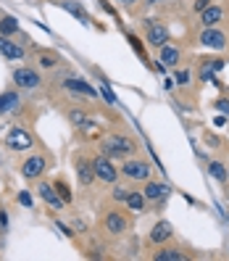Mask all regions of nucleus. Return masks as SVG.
<instances>
[{
  "label": "nucleus",
  "mask_w": 229,
  "mask_h": 261,
  "mask_svg": "<svg viewBox=\"0 0 229 261\" xmlns=\"http://www.w3.org/2000/svg\"><path fill=\"white\" fill-rule=\"evenodd\" d=\"M61 8H63V11H69L71 16H76V19H79L82 24H87V21H90L87 11H84L79 3H74V0H63V3H61Z\"/></svg>",
  "instance_id": "nucleus-18"
},
{
  "label": "nucleus",
  "mask_w": 229,
  "mask_h": 261,
  "mask_svg": "<svg viewBox=\"0 0 229 261\" xmlns=\"http://www.w3.org/2000/svg\"><path fill=\"white\" fill-rule=\"evenodd\" d=\"M219 21H221V8L219 5H206V8L200 11V24L203 27H216Z\"/></svg>",
  "instance_id": "nucleus-14"
},
{
  "label": "nucleus",
  "mask_w": 229,
  "mask_h": 261,
  "mask_svg": "<svg viewBox=\"0 0 229 261\" xmlns=\"http://www.w3.org/2000/svg\"><path fill=\"white\" fill-rule=\"evenodd\" d=\"M45 169H48V164H45L42 156H32V159H27V161L21 164V177H27V180H37V177H42Z\"/></svg>",
  "instance_id": "nucleus-6"
},
{
  "label": "nucleus",
  "mask_w": 229,
  "mask_h": 261,
  "mask_svg": "<svg viewBox=\"0 0 229 261\" xmlns=\"http://www.w3.org/2000/svg\"><path fill=\"white\" fill-rule=\"evenodd\" d=\"M161 63L163 66H176V63H179V50L172 48V45H163L161 48Z\"/></svg>",
  "instance_id": "nucleus-19"
},
{
  "label": "nucleus",
  "mask_w": 229,
  "mask_h": 261,
  "mask_svg": "<svg viewBox=\"0 0 229 261\" xmlns=\"http://www.w3.org/2000/svg\"><path fill=\"white\" fill-rule=\"evenodd\" d=\"M174 82H176V84H190V71H187V69H182V71H176V77H174Z\"/></svg>",
  "instance_id": "nucleus-30"
},
{
  "label": "nucleus",
  "mask_w": 229,
  "mask_h": 261,
  "mask_svg": "<svg viewBox=\"0 0 229 261\" xmlns=\"http://www.w3.org/2000/svg\"><path fill=\"white\" fill-rule=\"evenodd\" d=\"M169 193H172V187H169V185H163V182H150V180H148V187H145V193H142V195H145V201H163Z\"/></svg>",
  "instance_id": "nucleus-12"
},
{
  "label": "nucleus",
  "mask_w": 229,
  "mask_h": 261,
  "mask_svg": "<svg viewBox=\"0 0 229 261\" xmlns=\"http://www.w3.org/2000/svg\"><path fill=\"white\" fill-rule=\"evenodd\" d=\"M216 108L221 111V116H229V100L227 98H219V100H216Z\"/></svg>",
  "instance_id": "nucleus-31"
},
{
  "label": "nucleus",
  "mask_w": 229,
  "mask_h": 261,
  "mask_svg": "<svg viewBox=\"0 0 229 261\" xmlns=\"http://www.w3.org/2000/svg\"><path fill=\"white\" fill-rule=\"evenodd\" d=\"M53 187H56L58 198H61L63 203H71V190H69V185H66V182H63V180H58V182H56Z\"/></svg>",
  "instance_id": "nucleus-24"
},
{
  "label": "nucleus",
  "mask_w": 229,
  "mask_h": 261,
  "mask_svg": "<svg viewBox=\"0 0 229 261\" xmlns=\"http://www.w3.org/2000/svg\"><path fill=\"white\" fill-rule=\"evenodd\" d=\"M127 195H129L127 185H116L114 187V201H127Z\"/></svg>",
  "instance_id": "nucleus-29"
},
{
  "label": "nucleus",
  "mask_w": 229,
  "mask_h": 261,
  "mask_svg": "<svg viewBox=\"0 0 229 261\" xmlns=\"http://www.w3.org/2000/svg\"><path fill=\"white\" fill-rule=\"evenodd\" d=\"M174 235V227H172V221H166V219H161L158 224L153 227V230H150V243H166L169 238H172Z\"/></svg>",
  "instance_id": "nucleus-10"
},
{
  "label": "nucleus",
  "mask_w": 229,
  "mask_h": 261,
  "mask_svg": "<svg viewBox=\"0 0 229 261\" xmlns=\"http://www.w3.org/2000/svg\"><path fill=\"white\" fill-rule=\"evenodd\" d=\"M14 82L19 84L21 90H35V87H40V74H37L35 69H27V66H21V69H16L14 71Z\"/></svg>",
  "instance_id": "nucleus-5"
},
{
  "label": "nucleus",
  "mask_w": 229,
  "mask_h": 261,
  "mask_svg": "<svg viewBox=\"0 0 229 261\" xmlns=\"http://www.w3.org/2000/svg\"><path fill=\"white\" fill-rule=\"evenodd\" d=\"M121 3H127V5H132V3H137V0H121Z\"/></svg>",
  "instance_id": "nucleus-39"
},
{
  "label": "nucleus",
  "mask_w": 229,
  "mask_h": 261,
  "mask_svg": "<svg viewBox=\"0 0 229 261\" xmlns=\"http://www.w3.org/2000/svg\"><path fill=\"white\" fill-rule=\"evenodd\" d=\"M200 42L206 45V48L221 50L227 45V37H224V32H219L216 27H206V29H203V35H200Z\"/></svg>",
  "instance_id": "nucleus-7"
},
{
  "label": "nucleus",
  "mask_w": 229,
  "mask_h": 261,
  "mask_svg": "<svg viewBox=\"0 0 229 261\" xmlns=\"http://www.w3.org/2000/svg\"><path fill=\"white\" fill-rule=\"evenodd\" d=\"M0 53L5 58H11V61H19V58H24V48L16 45L14 40H8L5 35H0Z\"/></svg>",
  "instance_id": "nucleus-11"
},
{
  "label": "nucleus",
  "mask_w": 229,
  "mask_h": 261,
  "mask_svg": "<svg viewBox=\"0 0 229 261\" xmlns=\"http://www.w3.org/2000/svg\"><path fill=\"white\" fill-rule=\"evenodd\" d=\"M103 148V156H108V159H127V156L134 153V140L132 138H124V135H108V138H103L100 142Z\"/></svg>",
  "instance_id": "nucleus-1"
},
{
  "label": "nucleus",
  "mask_w": 229,
  "mask_h": 261,
  "mask_svg": "<svg viewBox=\"0 0 229 261\" xmlns=\"http://www.w3.org/2000/svg\"><path fill=\"white\" fill-rule=\"evenodd\" d=\"M5 145H8L11 151H29L32 148V135L27 132V129H21V127H14L8 132V138H5Z\"/></svg>",
  "instance_id": "nucleus-3"
},
{
  "label": "nucleus",
  "mask_w": 229,
  "mask_h": 261,
  "mask_svg": "<svg viewBox=\"0 0 229 261\" xmlns=\"http://www.w3.org/2000/svg\"><path fill=\"white\" fill-rule=\"evenodd\" d=\"M56 227H58V230H61L63 235H66V238H71V235H74V232H71V230H69L66 224H63V221H56Z\"/></svg>",
  "instance_id": "nucleus-34"
},
{
  "label": "nucleus",
  "mask_w": 229,
  "mask_h": 261,
  "mask_svg": "<svg viewBox=\"0 0 229 261\" xmlns=\"http://www.w3.org/2000/svg\"><path fill=\"white\" fill-rule=\"evenodd\" d=\"M148 42L153 45V48H163V45L169 42V29L163 27V24L150 21L148 24Z\"/></svg>",
  "instance_id": "nucleus-8"
},
{
  "label": "nucleus",
  "mask_w": 229,
  "mask_h": 261,
  "mask_svg": "<svg viewBox=\"0 0 229 261\" xmlns=\"http://www.w3.org/2000/svg\"><path fill=\"white\" fill-rule=\"evenodd\" d=\"M76 174H79V182H82L84 187L93 185V180H95L93 161H87V159H76Z\"/></svg>",
  "instance_id": "nucleus-13"
},
{
  "label": "nucleus",
  "mask_w": 229,
  "mask_h": 261,
  "mask_svg": "<svg viewBox=\"0 0 229 261\" xmlns=\"http://www.w3.org/2000/svg\"><path fill=\"white\" fill-rule=\"evenodd\" d=\"M155 261H187V253L179 251V248H163V251L153 253Z\"/></svg>",
  "instance_id": "nucleus-17"
},
{
  "label": "nucleus",
  "mask_w": 229,
  "mask_h": 261,
  "mask_svg": "<svg viewBox=\"0 0 229 261\" xmlns=\"http://www.w3.org/2000/svg\"><path fill=\"white\" fill-rule=\"evenodd\" d=\"M69 121L76 124V127H82V124H87V116H84L82 111H71V114H69Z\"/></svg>",
  "instance_id": "nucleus-27"
},
{
  "label": "nucleus",
  "mask_w": 229,
  "mask_h": 261,
  "mask_svg": "<svg viewBox=\"0 0 229 261\" xmlns=\"http://www.w3.org/2000/svg\"><path fill=\"white\" fill-rule=\"evenodd\" d=\"M121 174L129 180H150V164L148 161H140V159H132L121 166Z\"/></svg>",
  "instance_id": "nucleus-4"
},
{
  "label": "nucleus",
  "mask_w": 229,
  "mask_h": 261,
  "mask_svg": "<svg viewBox=\"0 0 229 261\" xmlns=\"http://www.w3.org/2000/svg\"><path fill=\"white\" fill-rule=\"evenodd\" d=\"M100 95L106 98V103H111V106H116V103H119V100H116V95L111 93V87H108V82H106V80L100 82Z\"/></svg>",
  "instance_id": "nucleus-25"
},
{
  "label": "nucleus",
  "mask_w": 229,
  "mask_h": 261,
  "mask_svg": "<svg viewBox=\"0 0 229 261\" xmlns=\"http://www.w3.org/2000/svg\"><path fill=\"white\" fill-rule=\"evenodd\" d=\"M40 63H42L45 69H53L56 63H58V58L53 53H40Z\"/></svg>",
  "instance_id": "nucleus-26"
},
{
  "label": "nucleus",
  "mask_w": 229,
  "mask_h": 261,
  "mask_svg": "<svg viewBox=\"0 0 229 261\" xmlns=\"http://www.w3.org/2000/svg\"><path fill=\"white\" fill-rule=\"evenodd\" d=\"M127 40L132 42V48L137 50V53H140L142 58H145V50H142V42H140V37H134V35H127ZM145 63H148V58H145Z\"/></svg>",
  "instance_id": "nucleus-28"
},
{
  "label": "nucleus",
  "mask_w": 229,
  "mask_h": 261,
  "mask_svg": "<svg viewBox=\"0 0 229 261\" xmlns=\"http://www.w3.org/2000/svg\"><path fill=\"white\" fill-rule=\"evenodd\" d=\"M227 177H229V169H227Z\"/></svg>",
  "instance_id": "nucleus-40"
},
{
  "label": "nucleus",
  "mask_w": 229,
  "mask_h": 261,
  "mask_svg": "<svg viewBox=\"0 0 229 261\" xmlns=\"http://www.w3.org/2000/svg\"><path fill=\"white\" fill-rule=\"evenodd\" d=\"M221 66H224V61H221V58H213V63H211V69H213V71H219Z\"/></svg>",
  "instance_id": "nucleus-37"
},
{
  "label": "nucleus",
  "mask_w": 229,
  "mask_h": 261,
  "mask_svg": "<svg viewBox=\"0 0 229 261\" xmlns=\"http://www.w3.org/2000/svg\"><path fill=\"white\" fill-rule=\"evenodd\" d=\"M124 203H127V208H132V211L140 214V211H145V195L142 193H129Z\"/></svg>",
  "instance_id": "nucleus-20"
},
{
  "label": "nucleus",
  "mask_w": 229,
  "mask_h": 261,
  "mask_svg": "<svg viewBox=\"0 0 229 261\" xmlns=\"http://www.w3.org/2000/svg\"><path fill=\"white\" fill-rule=\"evenodd\" d=\"M5 224H8V217H5V211L0 208V230H5Z\"/></svg>",
  "instance_id": "nucleus-36"
},
{
  "label": "nucleus",
  "mask_w": 229,
  "mask_h": 261,
  "mask_svg": "<svg viewBox=\"0 0 229 261\" xmlns=\"http://www.w3.org/2000/svg\"><path fill=\"white\" fill-rule=\"evenodd\" d=\"M19 203L27 206V208H32V195H29V193H19Z\"/></svg>",
  "instance_id": "nucleus-33"
},
{
  "label": "nucleus",
  "mask_w": 229,
  "mask_h": 261,
  "mask_svg": "<svg viewBox=\"0 0 229 261\" xmlns=\"http://www.w3.org/2000/svg\"><path fill=\"white\" fill-rule=\"evenodd\" d=\"M208 172H211V177H213L216 182H227V180H229L224 164H219V161H211V164H208Z\"/></svg>",
  "instance_id": "nucleus-23"
},
{
  "label": "nucleus",
  "mask_w": 229,
  "mask_h": 261,
  "mask_svg": "<svg viewBox=\"0 0 229 261\" xmlns=\"http://www.w3.org/2000/svg\"><path fill=\"white\" fill-rule=\"evenodd\" d=\"M63 87L71 90V93H79V95H87V98H95V87L90 82L79 80V77H69V80H63Z\"/></svg>",
  "instance_id": "nucleus-9"
},
{
  "label": "nucleus",
  "mask_w": 229,
  "mask_h": 261,
  "mask_svg": "<svg viewBox=\"0 0 229 261\" xmlns=\"http://www.w3.org/2000/svg\"><path fill=\"white\" fill-rule=\"evenodd\" d=\"M206 5H211V0H195V11H203Z\"/></svg>",
  "instance_id": "nucleus-35"
},
{
  "label": "nucleus",
  "mask_w": 229,
  "mask_h": 261,
  "mask_svg": "<svg viewBox=\"0 0 229 261\" xmlns=\"http://www.w3.org/2000/svg\"><path fill=\"white\" fill-rule=\"evenodd\" d=\"M200 77H203V82H213V84H219V82H216V77H213V71L208 69V66L200 71Z\"/></svg>",
  "instance_id": "nucleus-32"
},
{
  "label": "nucleus",
  "mask_w": 229,
  "mask_h": 261,
  "mask_svg": "<svg viewBox=\"0 0 229 261\" xmlns=\"http://www.w3.org/2000/svg\"><path fill=\"white\" fill-rule=\"evenodd\" d=\"M93 172H95V180H103V182H116V177H119V169L111 164L108 156H97L93 161Z\"/></svg>",
  "instance_id": "nucleus-2"
},
{
  "label": "nucleus",
  "mask_w": 229,
  "mask_h": 261,
  "mask_svg": "<svg viewBox=\"0 0 229 261\" xmlns=\"http://www.w3.org/2000/svg\"><path fill=\"white\" fill-rule=\"evenodd\" d=\"M174 84H176V82L172 80V77H169V80H166V82H163V87H166V90H172V87H174Z\"/></svg>",
  "instance_id": "nucleus-38"
},
{
  "label": "nucleus",
  "mask_w": 229,
  "mask_h": 261,
  "mask_svg": "<svg viewBox=\"0 0 229 261\" xmlns=\"http://www.w3.org/2000/svg\"><path fill=\"white\" fill-rule=\"evenodd\" d=\"M16 103H19V95L16 93H3V95H0V114L16 108Z\"/></svg>",
  "instance_id": "nucleus-22"
},
{
  "label": "nucleus",
  "mask_w": 229,
  "mask_h": 261,
  "mask_svg": "<svg viewBox=\"0 0 229 261\" xmlns=\"http://www.w3.org/2000/svg\"><path fill=\"white\" fill-rule=\"evenodd\" d=\"M37 193H40V198L45 201V203H50L53 208H63V201L58 198V193H56L53 185H45V182H42V185L37 187Z\"/></svg>",
  "instance_id": "nucleus-15"
},
{
  "label": "nucleus",
  "mask_w": 229,
  "mask_h": 261,
  "mask_svg": "<svg viewBox=\"0 0 229 261\" xmlns=\"http://www.w3.org/2000/svg\"><path fill=\"white\" fill-rule=\"evenodd\" d=\"M106 230H108L111 235H121V232H127V219H124L121 214L111 211L108 217H106Z\"/></svg>",
  "instance_id": "nucleus-16"
},
{
  "label": "nucleus",
  "mask_w": 229,
  "mask_h": 261,
  "mask_svg": "<svg viewBox=\"0 0 229 261\" xmlns=\"http://www.w3.org/2000/svg\"><path fill=\"white\" fill-rule=\"evenodd\" d=\"M16 32H19V21L14 16H3V19H0V35L8 37V35H16Z\"/></svg>",
  "instance_id": "nucleus-21"
}]
</instances>
